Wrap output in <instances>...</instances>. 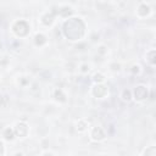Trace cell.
<instances>
[{
    "mask_svg": "<svg viewBox=\"0 0 156 156\" xmlns=\"http://www.w3.org/2000/svg\"><path fill=\"white\" fill-rule=\"evenodd\" d=\"M62 32L65 37L69 40H79L85 33V24L79 17L68 18L62 27Z\"/></svg>",
    "mask_w": 156,
    "mask_h": 156,
    "instance_id": "6da1fadb",
    "label": "cell"
},
{
    "mask_svg": "<svg viewBox=\"0 0 156 156\" xmlns=\"http://www.w3.org/2000/svg\"><path fill=\"white\" fill-rule=\"evenodd\" d=\"M11 28H12V32H13L17 37H20V38L27 37L28 33H29V29H30L28 22L24 21V20L15 21V22L12 23V27H11Z\"/></svg>",
    "mask_w": 156,
    "mask_h": 156,
    "instance_id": "7a4b0ae2",
    "label": "cell"
},
{
    "mask_svg": "<svg viewBox=\"0 0 156 156\" xmlns=\"http://www.w3.org/2000/svg\"><path fill=\"white\" fill-rule=\"evenodd\" d=\"M91 94L96 98V99H104L107 94H108V88L104 84V83H98L94 85V88L91 89Z\"/></svg>",
    "mask_w": 156,
    "mask_h": 156,
    "instance_id": "3957f363",
    "label": "cell"
},
{
    "mask_svg": "<svg viewBox=\"0 0 156 156\" xmlns=\"http://www.w3.org/2000/svg\"><path fill=\"white\" fill-rule=\"evenodd\" d=\"M106 138V134L101 127H94L90 129V139L93 141H101Z\"/></svg>",
    "mask_w": 156,
    "mask_h": 156,
    "instance_id": "277c9868",
    "label": "cell"
},
{
    "mask_svg": "<svg viewBox=\"0 0 156 156\" xmlns=\"http://www.w3.org/2000/svg\"><path fill=\"white\" fill-rule=\"evenodd\" d=\"M13 130H15L16 136H20V138H26V135L28 134L29 128H28L27 123H24V122H18V123L16 124V127L13 128Z\"/></svg>",
    "mask_w": 156,
    "mask_h": 156,
    "instance_id": "5b68a950",
    "label": "cell"
},
{
    "mask_svg": "<svg viewBox=\"0 0 156 156\" xmlns=\"http://www.w3.org/2000/svg\"><path fill=\"white\" fill-rule=\"evenodd\" d=\"M146 95H147V91H146V88H145V87L139 85V87L135 88V90H134V98H135L138 101L144 100V99L146 98Z\"/></svg>",
    "mask_w": 156,
    "mask_h": 156,
    "instance_id": "8992f818",
    "label": "cell"
},
{
    "mask_svg": "<svg viewBox=\"0 0 156 156\" xmlns=\"http://www.w3.org/2000/svg\"><path fill=\"white\" fill-rule=\"evenodd\" d=\"M2 136H4L6 140H13V139H15V136H16L13 128H10V127L5 128V129H4V132H2Z\"/></svg>",
    "mask_w": 156,
    "mask_h": 156,
    "instance_id": "52a82bcc",
    "label": "cell"
},
{
    "mask_svg": "<svg viewBox=\"0 0 156 156\" xmlns=\"http://www.w3.org/2000/svg\"><path fill=\"white\" fill-rule=\"evenodd\" d=\"M34 41H35L37 45L41 46L43 44L46 43V37H45L43 33H38V34H35V37H34Z\"/></svg>",
    "mask_w": 156,
    "mask_h": 156,
    "instance_id": "ba28073f",
    "label": "cell"
},
{
    "mask_svg": "<svg viewBox=\"0 0 156 156\" xmlns=\"http://www.w3.org/2000/svg\"><path fill=\"white\" fill-rule=\"evenodd\" d=\"M77 130L78 132H84V130H87V128H88V123L84 121V119H80V121H78L77 122Z\"/></svg>",
    "mask_w": 156,
    "mask_h": 156,
    "instance_id": "9c48e42d",
    "label": "cell"
},
{
    "mask_svg": "<svg viewBox=\"0 0 156 156\" xmlns=\"http://www.w3.org/2000/svg\"><path fill=\"white\" fill-rule=\"evenodd\" d=\"M93 79H94V82L98 84V83H102V82L105 80V77H104L100 72H98V73H95V74L93 76Z\"/></svg>",
    "mask_w": 156,
    "mask_h": 156,
    "instance_id": "30bf717a",
    "label": "cell"
},
{
    "mask_svg": "<svg viewBox=\"0 0 156 156\" xmlns=\"http://www.w3.org/2000/svg\"><path fill=\"white\" fill-rule=\"evenodd\" d=\"M121 98L124 100V101H129L130 100V98H132V94H130V91L129 90H123L122 91V95H121Z\"/></svg>",
    "mask_w": 156,
    "mask_h": 156,
    "instance_id": "8fae6325",
    "label": "cell"
},
{
    "mask_svg": "<svg viewBox=\"0 0 156 156\" xmlns=\"http://www.w3.org/2000/svg\"><path fill=\"white\" fill-rule=\"evenodd\" d=\"M4 152H5V147H4V144L0 141V156H4Z\"/></svg>",
    "mask_w": 156,
    "mask_h": 156,
    "instance_id": "7c38bea8",
    "label": "cell"
},
{
    "mask_svg": "<svg viewBox=\"0 0 156 156\" xmlns=\"http://www.w3.org/2000/svg\"><path fill=\"white\" fill-rule=\"evenodd\" d=\"M101 156H110V155H101Z\"/></svg>",
    "mask_w": 156,
    "mask_h": 156,
    "instance_id": "4fadbf2b",
    "label": "cell"
}]
</instances>
